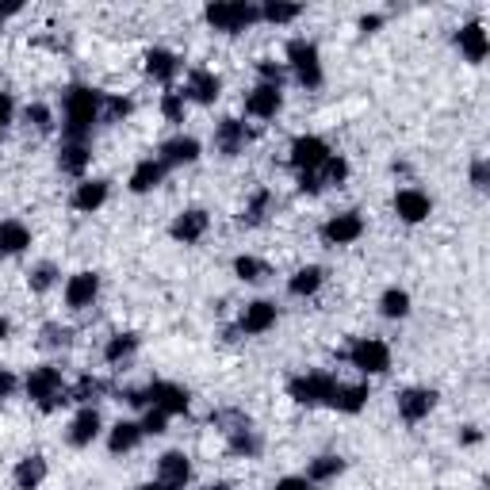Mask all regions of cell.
Masks as SVG:
<instances>
[{
  "instance_id": "6da1fadb",
  "label": "cell",
  "mask_w": 490,
  "mask_h": 490,
  "mask_svg": "<svg viewBox=\"0 0 490 490\" xmlns=\"http://www.w3.org/2000/svg\"><path fill=\"white\" fill-rule=\"evenodd\" d=\"M100 107H104V93L88 85H74L62 100V135L65 142H88L93 126L100 123Z\"/></svg>"
},
{
  "instance_id": "7a4b0ae2",
  "label": "cell",
  "mask_w": 490,
  "mask_h": 490,
  "mask_svg": "<svg viewBox=\"0 0 490 490\" xmlns=\"http://www.w3.org/2000/svg\"><path fill=\"white\" fill-rule=\"evenodd\" d=\"M123 398L131 406H154V410H161V414H188V403H192V395L180 387V384H165V379H154V384H146V387H131V391H123Z\"/></svg>"
},
{
  "instance_id": "3957f363",
  "label": "cell",
  "mask_w": 490,
  "mask_h": 490,
  "mask_svg": "<svg viewBox=\"0 0 490 490\" xmlns=\"http://www.w3.org/2000/svg\"><path fill=\"white\" fill-rule=\"evenodd\" d=\"M24 391H27L31 403H39L43 414H54V410H62V406L69 403V391H65L62 368H54V365L31 368L27 379H24Z\"/></svg>"
},
{
  "instance_id": "277c9868",
  "label": "cell",
  "mask_w": 490,
  "mask_h": 490,
  "mask_svg": "<svg viewBox=\"0 0 490 490\" xmlns=\"http://www.w3.org/2000/svg\"><path fill=\"white\" fill-rule=\"evenodd\" d=\"M204 20L223 35H242L261 20V8L249 5V0H215V5L204 8Z\"/></svg>"
},
{
  "instance_id": "5b68a950",
  "label": "cell",
  "mask_w": 490,
  "mask_h": 490,
  "mask_svg": "<svg viewBox=\"0 0 490 490\" xmlns=\"http://www.w3.org/2000/svg\"><path fill=\"white\" fill-rule=\"evenodd\" d=\"M287 69L295 74L303 88H318L322 85V54L311 39H292L287 43Z\"/></svg>"
},
{
  "instance_id": "8992f818",
  "label": "cell",
  "mask_w": 490,
  "mask_h": 490,
  "mask_svg": "<svg viewBox=\"0 0 490 490\" xmlns=\"http://www.w3.org/2000/svg\"><path fill=\"white\" fill-rule=\"evenodd\" d=\"M219 425H226L223 433H226V448L234 456H245V460L261 456V433L249 425V417L226 410V414H219Z\"/></svg>"
},
{
  "instance_id": "52a82bcc",
  "label": "cell",
  "mask_w": 490,
  "mask_h": 490,
  "mask_svg": "<svg viewBox=\"0 0 490 490\" xmlns=\"http://www.w3.org/2000/svg\"><path fill=\"white\" fill-rule=\"evenodd\" d=\"M337 387V375L330 372H303L287 379V395L295 398L299 406H325V398Z\"/></svg>"
},
{
  "instance_id": "ba28073f",
  "label": "cell",
  "mask_w": 490,
  "mask_h": 490,
  "mask_svg": "<svg viewBox=\"0 0 490 490\" xmlns=\"http://www.w3.org/2000/svg\"><path fill=\"white\" fill-rule=\"evenodd\" d=\"M345 356H349V365L356 372H365V375H384L391 368V349H387V341H379V337L353 341V349Z\"/></svg>"
},
{
  "instance_id": "9c48e42d",
  "label": "cell",
  "mask_w": 490,
  "mask_h": 490,
  "mask_svg": "<svg viewBox=\"0 0 490 490\" xmlns=\"http://www.w3.org/2000/svg\"><path fill=\"white\" fill-rule=\"evenodd\" d=\"M330 146H325V138L318 135H299L292 142V154H287V165H292L295 173H318L325 161H330Z\"/></svg>"
},
{
  "instance_id": "30bf717a",
  "label": "cell",
  "mask_w": 490,
  "mask_h": 490,
  "mask_svg": "<svg viewBox=\"0 0 490 490\" xmlns=\"http://www.w3.org/2000/svg\"><path fill=\"white\" fill-rule=\"evenodd\" d=\"M180 93H185V100H188V104L211 107L215 100L223 96V77H219V74H211V69H192Z\"/></svg>"
},
{
  "instance_id": "8fae6325",
  "label": "cell",
  "mask_w": 490,
  "mask_h": 490,
  "mask_svg": "<svg viewBox=\"0 0 490 490\" xmlns=\"http://www.w3.org/2000/svg\"><path fill=\"white\" fill-rule=\"evenodd\" d=\"M100 295V272H74L65 280V306L69 311H88Z\"/></svg>"
},
{
  "instance_id": "7c38bea8",
  "label": "cell",
  "mask_w": 490,
  "mask_h": 490,
  "mask_svg": "<svg viewBox=\"0 0 490 490\" xmlns=\"http://www.w3.org/2000/svg\"><path fill=\"white\" fill-rule=\"evenodd\" d=\"M433 406H437V391H429V387H406L403 395H398V417H403L406 425L425 422V417L433 414Z\"/></svg>"
},
{
  "instance_id": "4fadbf2b",
  "label": "cell",
  "mask_w": 490,
  "mask_h": 490,
  "mask_svg": "<svg viewBox=\"0 0 490 490\" xmlns=\"http://www.w3.org/2000/svg\"><path fill=\"white\" fill-rule=\"evenodd\" d=\"M360 234H365V219H360V211H341V215H334V219L322 226V242L325 245H353Z\"/></svg>"
},
{
  "instance_id": "5bb4252c",
  "label": "cell",
  "mask_w": 490,
  "mask_h": 490,
  "mask_svg": "<svg viewBox=\"0 0 490 490\" xmlns=\"http://www.w3.org/2000/svg\"><path fill=\"white\" fill-rule=\"evenodd\" d=\"M207 226H211L207 211H204V207H188V211H180L176 219H173L169 238H173V242H180V245H195V242L207 234Z\"/></svg>"
},
{
  "instance_id": "9a60e30c",
  "label": "cell",
  "mask_w": 490,
  "mask_h": 490,
  "mask_svg": "<svg viewBox=\"0 0 490 490\" xmlns=\"http://www.w3.org/2000/svg\"><path fill=\"white\" fill-rule=\"evenodd\" d=\"M157 161L165 169H180V165H195L199 161V142L192 135H176L169 142H161V150H157Z\"/></svg>"
},
{
  "instance_id": "2e32d148",
  "label": "cell",
  "mask_w": 490,
  "mask_h": 490,
  "mask_svg": "<svg viewBox=\"0 0 490 490\" xmlns=\"http://www.w3.org/2000/svg\"><path fill=\"white\" fill-rule=\"evenodd\" d=\"M272 325H276V303H268V299L245 303V311H242V318H238V334L257 337V334H268Z\"/></svg>"
},
{
  "instance_id": "e0dca14e",
  "label": "cell",
  "mask_w": 490,
  "mask_h": 490,
  "mask_svg": "<svg viewBox=\"0 0 490 490\" xmlns=\"http://www.w3.org/2000/svg\"><path fill=\"white\" fill-rule=\"evenodd\" d=\"M100 429H104V417L96 406H81L77 417L69 422V433H65V441L74 445V448H88L96 437H100Z\"/></svg>"
},
{
  "instance_id": "ac0fdd59",
  "label": "cell",
  "mask_w": 490,
  "mask_h": 490,
  "mask_svg": "<svg viewBox=\"0 0 490 490\" xmlns=\"http://www.w3.org/2000/svg\"><path fill=\"white\" fill-rule=\"evenodd\" d=\"M284 107V88H272V85H257L253 93L245 96V115L253 119H276Z\"/></svg>"
},
{
  "instance_id": "d6986e66",
  "label": "cell",
  "mask_w": 490,
  "mask_h": 490,
  "mask_svg": "<svg viewBox=\"0 0 490 490\" xmlns=\"http://www.w3.org/2000/svg\"><path fill=\"white\" fill-rule=\"evenodd\" d=\"M249 131L242 119H223L219 126H215V150H219L223 157H238L245 146H249Z\"/></svg>"
},
{
  "instance_id": "ffe728a7",
  "label": "cell",
  "mask_w": 490,
  "mask_h": 490,
  "mask_svg": "<svg viewBox=\"0 0 490 490\" xmlns=\"http://www.w3.org/2000/svg\"><path fill=\"white\" fill-rule=\"evenodd\" d=\"M429 211H433V199L425 195V192H417V188H403L395 195V215L403 223H410V226H417V223H425L429 219Z\"/></svg>"
},
{
  "instance_id": "44dd1931",
  "label": "cell",
  "mask_w": 490,
  "mask_h": 490,
  "mask_svg": "<svg viewBox=\"0 0 490 490\" xmlns=\"http://www.w3.org/2000/svg\"><path fill=\"white\" fill-rule=\"evenodd\" d=\"M192 479V460L185 456V452H165V456L157 460V483H165L173 490H185Z\"/></svg>"
},
{
  "instance_id": "7402d4cb",
  "label": "cell",
  "mask_w": 490,
  "mask_h": 490,
  "mask_svg": "<svg viewBox=\"0 0 490 490\" xmlns=\"http://www.w3.org/2000/svg\"><path fill=\"white\" fill-rule=\"evenodd\" d=\"M368 403V384H341L330 391V398H325V406H334L337 414H360Z\"/></svg>"
},
{
  "instance_id": "603a6c76",
  "label": "cell",
  "mask_w": 490,
  "mask_h": 490,
  "mask_svg": "<svg viewBox=\"0 0 490 490\" xmlns=\"http://www.w3.org/2000/svg\"><path fill=\"white\" fill-rule=\"evenodd\" d=\"M146 77L150 81H157V85H173V77L180 74V58L173 50H165V46H154V50H146Z\"/></svg>"
},
{
  "instance_id": "cb8c5ba5",
  "label": "cell",
  "mask_w": 490,
  "mask_h": 490,
  "mask_svg": "<svg viewBox=\"0 0 490 490\" xmlns=\"http://www.w3.org/2000/svg\"><path fill=\"white\" fill-rule=\"evenodd\" d=\"M165 165H161V161L157 157H142L138 161V165L131 169V180H126V188H131L135 195H146V192H154L157 185H161V180H165Z\"/></svg>"
},
{
  "instance_id": "d4e9b609",
  "label": "cell",
  "mask_w": 490,
  "mask_h": 490,
  "mask_svg": "<svg viewBox=\"0 0 490 490\" xmlns=\"http://www.w3.org/2000/svg\"><path fill=\"white\" fill-rule=\"evenodd\" d=\"M107 192H112L107 180H81L69 204H74V211H81V215H93V211H100L107 204Z\"/></svg>"
},
{
  "instance_id": "484cf974",
  "label": "cell",
  "mask_w": 490,
  "mask_h": 490,
  "mask_svg": "<svg viewBox=\"0 0 490 490\" xmlns=\"http://www.w3.org/2000/svg\"><path fill=\"white\" fill-rule=\"evenodd\" d=\"M456 46H460V54H464L471 65H479V62L486 58V50H490L486 27H483V24H464V27L456 31Z\"/></svg>"
},
{
  "instance_id": "4316f807",
  "label": "cell",
  "mask_w": 490,
  "mask_h": 490,
  "mask_svg": "<svg viewBox=\"0 0 490 490\" xmlns=\"http://www.w3.org/2000/svg\"><path fill=\"white\" fill-rule=\"evenodd\" d=\"M138 445H142L138 422H115L112 433H107V452H112V456H126V452H135Z\"/></svg>"
},
{
  "instance_id": "83f0119b",
  "label": "cell",
  "mask_w": 490,
  "mask_h": 490,
  "mask_svg": "<svg viewBox=\"0 0 490 490\" xmlns=\"http://www.w3.org/2000/svg\"><path fill=\"white\" fill-rule=\"evenodd\" d=\"M322 284H325V268L322 265H303L299 272H292V280H287V295L306 299V295H315Z\"/></svg>"
},
{
  "instance_id": "f1b7e54d",
  "label": "cell",
  "mask_w": 490,
  "mask_h": 490,
  "mask_svg": "<svg viewBox=\"0 0 490 490\" xmlns=\"http://www.w3.org/2000/svg\"><path fill=\"white\" fill-rule=\"evenodd\" d=\"M27 245H31V230L20 219L0 223V257H20Z\"/></svg>"
},
{
  "instance_id": "f546056e",
  "label": "cell",
  "mask_w": 490,
  "mask_h": 490,
  "mask_svg": "<svg viewBox=\"0 0 490 490\" xmlns=\"http://www.w3.org/2000/svg\"><path fill=\"white\" fill-rule=\"evenodd\" d=\"M12 479H15V486H20V490H39L43 479H46V460L39 456V452H31V456H24L20 464H15Z\"/></svg>"
},
{
  "instance_id": "4dcf8cb0",
  "label": "cell",
  "mask_w": 490,
  "mask_h": 490,
  "mask_svg": "<svg viewBox=\"0 0 490 490\" xmlns=\"http://www.w3.org/2000/svg\"><path fill=\"white\" fill-rule=\"evenodd\" d=\"M88 161H93V154H88V142H62V154H58V169L65 176H81L88 169Z\"/></svg>"
},
{
  "instance_id": "1f68e13d",
  "label": "cell",
  "mask_w": 490,
  "mask_h": 490,
  "mask_svg": "<svg viewBox=\"0 0 490 490\" xmlns=\"http://www.w3.org/2000/svg\"><path fill=\"white\" fill-rule=\"evenodd\" d=\"M135 353H138V334H131V330H126V334H112V337H107V345H104V360L112 368H119L123 360H131Z\"/></svg>"
},
{
  "instance_id": "d6a6232c",
  "label": "cell",
  "mask_w": 490,
  "mask_h": 490,
  "mask_svg": "<svg viewBox=\"0 0 490 490\" xmlns=\"http://www.w3.org/2000/svg\"><path fill=\"white\" fill-rule=\"evenodd\" d=\"M379 315L398 322V318H406L410 315V295L403 292V287H387L384 295H379Z\"/></svg>"
},
{
  "instance_id": "836d02e7",
  "label": "cell",
  "mask_w": 490,
  "mask_h": 490,
  "mask_svg": "<svg viewBox=\"0 0 490 490\" xmlns=\"http://www.w3.org/2000/svg\"><path fill=\"white\" fill-rule=\"evenodd\" d=\"M100 395H107V384L100 375H81L77 384H74V391H69V403H81V406H93Z\"/></svg>"
},
{
  "instance_id": "e575fe53",
  "label": "cell",
  "mask_w": 490,
  "mask_h": 490,
  "mask_svg": "<svg viewBox=\"0 0 490 490\" xmlns=\"http://www.w3.org/2000/svg\"><path fill=\"white\" fill-rule=\"evenodd\" d=\"M234 276H238L242 284H261L265 276H272V268L261 257H249V253H242V257H234Z\"/></svg>"
},
{
  "instance_id": "d590c367",
  "label": "cell",
  "mask_w": 490,
  "mask_h": 490,
  "mask_svg": "<svg viewBox=\"0 0 490 490\" xmlns=\"http://www.w3.org/2000/svg\"><path fill=\"white\" fill-rule=\"evenodd\" d=\"M303 15V5H284V0H268V5H261V20L272 24V27H284Z\"/></svg>"
},
{
  "instance_id": "8d00e7d4",
  "label": "cell",
  "mask_w": 490,
  "mask_h": 490,
  "mask_svg": "<svg viewBox=\"0 0 490 490\" xmlns=\"http://www.w3.org/2000/svg\"><path fill=\"white\" fill-rule=\"evenodd\" d=\"M345 471V460L341 456H315L311 467H306V483H330Z\"/></svg>"
},
{
  "instance_id": "74e56055",
  "label": "cell",
  "mask_w": 490,
  "mask_h": 490,
  "mask_svg": "<svg viewBox=\"0 0 490 490\" xmlns=\"http://www.w3.org/2000/svg\"><path fill=\"white\" fill-rule=\"evenodd\" d=\"M268 207H272V192L268 188H257V192H253V199L245 204V211H242V226H261Z\"/></svg>"
},
{
  "instance_id": "f35d334b",
  "label": "cell",
  "mask_w": 490,
  "mask_h": 490,
  "mask_svg": "<svg viewBox=\"0 0 490 490\" xmlns=\"http://www.w3.org/2000/svg\"><path fill=\"white\" fill-rule=\"evenodd\" d=\"M54 280H58V268H54L50 261H39V265H35V268L27 272V287H31L35 295L50 292V287H54Z\"/></svg>"
},
{
  "instance_id": "ab89813d",
  "label": "cell",
  "mask_w": 490,
  "mask_h": 490,
  "mask_svg": "<svg viewBox=\"0 0 490 490\" xmlns=\"http://www.w3.org/2000/svg\"><path fill=\"white\" fill-rule=\"evenodd\" d=\"M135 112V104L126 96H107L104 93V107H100V123H123L126 115Z\"/></svg>"
},
{
  "instance_id": "60d3db41",
  "label": "cell",
  "mask_w": 490,
  "mask_h": 490,
  "mask_svg": "<svg viewBox=\"0 0 490 490\" xmlns=\"http://www.w3.org/2000/svg\"><path fill=\"white\" fill-rule=\"evenodd\" d=\"M43 345L46 349H69V345H74V330L62 322H46L43 325Z\"/></svg>"
},
{
  "instance_id": "b9f144b4",
  "label": "cell",
  "mask_w": 490,
  "mask_h": 490,
  "mask_svg": "<svg viewBox=\"0 0 490 490\" xmlns=\"http://www.w3.org/2000/svg\"><path fill=\"white\" fill-rule=\"evenodd\" d=\"M318 176H322V185H345V180H349V161L341 154H330V161L318 169Z\"/></svg>"
},
{
  "instance_id": "7bdbcfd3",
  "label": "cell",
  "mask_w": 490,
  "mask_h": 490,
  "mask_svg": "<svg viewBox=\"0 0 490 490\" xmlns=\"http://www.w3.org/2000/svg\"><path fill=\"white\" fill-rule=\"evenodd\" d=\"M24 119H27V126H35L39 135H50L54 131V112L46 104H27L24 107Z\"/></svg>"
},
{
  "instance_id": "ee69618b",
  "label": "cell",
  "mask_w": 490,
  "mask_h": 490,
  "mask_svg": "<svg viewBox=\"0 0 490 490\" xmlns=\"http://www.w3.org/2000/svg\"><path fill=\"white\" fill-rule=\"evenodd\" d=\"M185 93H176V88H169V93H161V115H165L169 123H185Z\"/></svg>"
},
{
  "instance_id": "f6af8a7d",
  "label": "cell",
  "mask_w": 490,
  "mask_h": 490,
  "mask_svg": "<svg viewBox=\"0 0 490 490\" xmlns=\"http://www.w3.org/2000/svg\"><path fill=\"white\" fill-rule=\"evenodd\" d=\"M287 81V65L284 62H257V85H272V88H284Z\"/></svg>"
},
{
  "instance_id": "bcb514c9",
  "label": "cell",
  "mask_w": 490,
  "mask_h": 490,
  "mask_svg": "<svg viewBox=\"0 0 490 490\" xmlns=\"http://www.w3.org/2000/svg\"><path fill=\"white\" fill-rule=\"evenodd\" d=\"M142 437H161V433H165V425H169V414H161V410H146V414H142Z\"/></svg>"
},
{
  "instance_id": "7dc6e473",
  "label": "cell",
  "mask_w": 490,
  "mask_h": 490,
  "mask_svg": "<svg viewBox=\"0 0 490 490\" xmlns=\"http://www.w3.org/2000/svg\"><path fill=\"white\" fill-rule=\"evenodd\" d=\"M325 185H322V176L318 173H299V192L303 195H318Z\"/></svg>"
},
{
  "instance_id": "c3c4849f",
  "label": "cell",
  "mask_w": 490,
  "mask_h": 490,
  "mask_svg": "<svg viewBox=\"0 0 490 490\" xmlns=\"http://www.w3.org/2000/svg\"><path fill=\"white\" fill-rule=\"evenodd\" d=\"M15 387H20V379H15L8 368H0V403H5V398H12Z\"/></svg>"
},
{
  "instance_id": "681fc988",
  "label": "cell",
  "mask_w": 490,
  "mask_h": 490,
  "mask_svg": "<svg viewBox=\"0 0 490 490\" xmlns=\"http://www.w3.org/2000/svg\"><path fill=\"white\" fill-rule=\"evenodd\" d=\"M486 180H490V169H486V161L479 157L475 165H471V185H475V188L483 192V188H486Z\"/></svg>"
},
{
  "instance_id": "f907efd6",
  "label": "cell",
  "mask_w": 490,
  "mask_h": 490,
  "mask_svg": "<svg viewBox=\"0 0 490 490\" xmlns=\"http://www.w3.org/2000/svg\"><path fill=\"white\" fill-rule=\"evenodd\" d=\"M12 112H15V104H12V96L8 93H0V131L12 123Z\"/></svg>"
},
{
  "instance_id": "816d5d0a",
  "label": "cell",
  "mask_w": 490,
  "mask_h": 490,
  "mask_svg": "<svg viewBox=\"0 0 490 490\" xmlns=\"http://www.w3.org/2000/svg\"><path fill=\"white\" fill-rule=\"evenodd\" d=\"M272 490H311V483H306L303 475H287V479H280Z\"/></svg>"
},
{
  "instance_id": "f5cc1de1",
  "label": "cell",
  "mask_w": 490,
  "mask_h": 490,
  "mask_svg": "<svg viewBox=\"0 0 490 490\" xmlns=\"http://www.w3.org/2000/svg\"><path fill=\"white\" fill-rule=\"evenodd\" d=\"M356 27H360V31H379V27H384V15H375V12H372V15H360Z\"/></svg>"
},
{
  "instance_id": "db71d44e",
  "label": "cell",
  "mask_w": 490,
  "mask_h": 490,
  "mask_svg": "<svg viewBox=\"0 0 490 490\" xmlns=\"http://www.w3.org/2000/svg\"><path fill=\"white\" fill-rule=\"evenodd\" d=\"M479 441H483L479 425H464V433H460V445H479Z\"/></svg>"
},
{
  "instance_id": "11a10c76",
  "label": "cell",
  "mask_w": 490,
  "mask_h": 490,
  "mask_svg": "<svg viewBox=\"0 0 490 490\" xmlns=\"http://www.w3.org/2000/svg\"><path fill=\"white\" fill-rule=\"evenodd\" d=\"M8 334H12V322H8L5 315H0V341H8Z\"/></svg>"
},
{
  "instance_id": "9f6ffc18",
  "label": "cell",
  "mask_w": 490,
  "mask_h": 490,
  "mask_svg": "<svg viewBox=\"0 0 490 490\" xmlns=\"http://www.w3.org/2000/svg\"><path fill=\"white\" fill-rule=\"evenodd\" d=\"M135 490H173V486H165V483L154 479V483H142V486H135Z\"/></svg>"
},
{
  "instance_id": "6f0895ef",
  "label": "cell",
  "mask_w": 490,
  "mask_h": 490,
  "mask_svg": "<svg viewBox=\"0 0 490 490\" xmlns=\"http://www.w3.org/2000/svg\"><path fill=\"white\" fill-rule=\"evenodd\" d=\"M199 490H230L226 483H207V486H199Z\"/></svg>"
}]
</instances>
